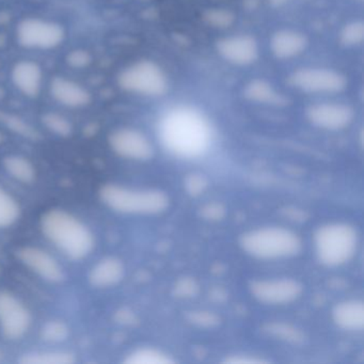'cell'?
Returning <instances> with one entry per match:
<instances>
[{"instance_id": "cell-6", "label": "cell", "mask_w": 364, "mask_h": 364, "mask_svg": "<svg viewBox=\"0 0 364 364\" xmlns=\"http://www.w3.org/2000/svg\"><path fill=\"white\" fill-rule=\"evenodd\" d=\"M119 82L125 90L149 97H161L168 88L163 70L151 61L132 65L121 74Z\"/></svg>"}, {"instance_id": "cell-29", "label": "cell", "mask_w": 364, "mask_h": 364, "mask_svg": "<svg viewBox=\"0 0 364 364\" xmlns=\"http://www.w3.org/2000/svg\"><path fill=\"white\" fill-rule=\"evenodd\" d=\"M205 180L200 176H191L186 182L187 189L193 195H198L205 188Z\"/></svg>"}, {"instance_id": "cell-33", "label": "cell", "mask_w": 364, "mask_h": 364, "mask_svg": "<svg viewBox=\"0 0 364 364\" xmlns=\"http://www.w3.org/2000/svg\"><path fill=\"white\" fill-rule=\"evenodd\" d=\"M1 359H3V353L0 351V361H1Z\"/></svg>"}, {"instance_id": "cell-14", "label": "cell", "mask_w": 364, "mask_h": 364, "mask_svg": "<svg viewBox=\"0 0 364 364\" xmlns=\"http://www.w3.org/2000/svg\"><path fill=\"white\" fill-rule=\"evenodd\" d=\"M18 257L27 267L50 282H60L63 272L59 264L46 251L35 247H24L18 251Z\"/></svg>"}, {"instance_id": "cell-15", "label": "cell", "mask_w": 364, "mask_h": 364, "mask_svg": "<svg viewBox=\"0 0 364 364\" xmlns=\"http://www.w3.org/2000/svg\"><path fill=\"white\" fill-rule=\"evenodd\" d=\"M12 80L21 92L27 97H37L41 89V68L33 61L18 63L12 72Z\"/></svg>"}, {"instance_id": "cell-34", "label": "cell", "mask_w": 364, "mask_h": 364, "mask_svg": "<svg viewBox=\"0 0 364 364\" xmlns=\"http://www.w3.org/2000/svg\"><path fill=\"white\" fill-rule=\"evenodd\" d=\"M3 141V136L0 135V142Z\"/></svg>"}, {"instance_id": "cell-9", "label": "cell", "mask_w": 364, "mask_h": 364, "mask_svg": "<svg viewBox=\"0 0 364 364\" xmlns=\"http://www.w3.org/2000/svg\"><path fill=\"white\" fill-rule=\"evenodd\" d=\"M31 314L22 302L8 291H0V326L7 338L24 336L31 325Z\"/></svg>"}, {"instance_id": "cell-3", "label": "cell", "mask_w": 364, "mask_h": 364, "mask_svg": "<svg viewBox=\"0 0 364 364\" xmlns=\"http://www.w3.org/2000/svg\"><path fill=\"white\" fill-rule=\"evenodd\" d=\"M242 246L249 255L259 259L291 257L300 250L299 238L282 228H266L245 234Z\"/></svg>"}, {"instance_id": "cell-8", "label": "cell", "mask_w": 364, "mask_h": 364, "mask_svg": "<svg viewBox=\"0 0 364 364\" xmlns=\"http://www.w3.org/2000/svg\"><path fill=\"white\" fill-rule=\"evenodd\" d=\"M65 33L56 23L46 22L39 18H29L21 23L18 29L20 43L28 48H56L63 42Z\"/></svg>"}, {"instance_id": "cell-27", "label": "cell", "mask_w": 364, "mask_h": 364, "mask_svg": "<svg viewBox=\"0 0 364 364\" xmlns=\"http://www.w3.org/2000/svg\"><path fill=\"white\" fill-rule=\"evenodd\" d=\"M44 124L48 129L56 133L57 135L69 136L72 132V127L69 121L63 117L56 114H48L44 116Z\"/></svg>"}, {"instance_id": "cell-10", "label": "cell", "mask_w": 364, "mask_h": 364, "mask_svg": "<svg viewBox=\"0 0 364 364\" xmlns=\"http://www.w3.org/2000/svg\"><path fill=\"white\" fill-rule=\"evenodd\" d=\"M306 116L313 124L321 129L338 131L350 124L353 110L344 104H316L309 108Z\"/></svg>"}, {"instance_id": "cell-16", "label": "cell", "mask_w": 364, "mask_h": 364, "mask_svg": "<svg viewBox=\"0 0 364 364\" xmlns=\"http://www.w3.org/2000/svg\"><path fill=\"white\" fill-rule=\"evenodd\" d=\"M52 95L59 103L68 107H82L91 101L90 93L84 87L65 78L54 80Z\"/></svg>"}, {"instance_id": "cell-23", "label": "cell", "mask_w": 364, "mask_h": 364, "mask_svg": "<svg viewBox=\"0 0 364 364\" xmlns=\"http://www.w3.org/2000/svg\"><path fill=\"white\" fill-rule=\"evenodd\" d=\"M20 215V208L16 200L0 188V228L12 225Z\"/></svg>"}, {"instance_id": "cell-11", "label": "cell", "mask_w": 364, "mask_h": 364, "mask_svg": "<svg viewBox=\"0 0 364 364\" xmlns=\"http://www.w3.org/2000/svg\"><path fill=\"white\" fill-rule=\"evenodd\" d=\"M112 149L121 156L127 159H149L153 149L146 136L135 129H119L110 136Z\"/></svg>"}, {"instance_id": "cell-4", "label": "cell", "mask_w": 364, "mask_h": 364, "mask_svg": "<svg viewBox=\"0 0 364 364\" xmlns=\"http://www.w3.org/2000/svg\"><path fill=\"white\" fill-rule=\"evenodd\" d=\"M101 197L110 208L125 214H157L168 205L167 197L161 191H133L116 185L103 187Z\"/></svg>"}, {"instance_id": "cell-25", "label": "cell", "mask_w": 364, "mask_h": 364, "mask_svg": "<svg viewBox=\"0 0 364 364\" xmlns=\"http://www.w3.org/2000/svg\"><path fill=\"white\" fill-rule=\"evenodd\" d=\"M364 39V25L353 22L346 25L341 33V42L346 46H359Z\"/></svg>"}, {"instance_id": "cell-1", "label": "cell", "mask_w": 364, "mask_h": 364, "mask_svg": "<svg viewBox=\"0 0 364 364\" xmlns=\"http://www.w3.org/2000/svg\"><path fill=\"white\" fill-rule=\"evenodd\" d=\"M159 135L170 152L187 159L203 154L212 140L208 121L189 108L168 112L159 125Z\"/></svg>"}, {"instance_id": "cell-30", "label": "cell", "mask_w": 364, "mask_h": 364, "mask_svg": "<svg viewBox=\"0 0 364 364\" xmlns=\"http://www.w3.org/2000/svg\"><path fill=\"white\" fill-rule=\"evenodd\" d=\"M70 63L74 67H84L90 63V57L85 52H75L70 56Z\"/></svg>"}, {"instance_id": "cell-22", "label": "cell", "mask_w": 364, "mask_h": 364, "mask_svg": "<svg viewBox=\"0 0 364 364\" xmlns=\"http://www.w3.org/2000/svg\"><path fill=\"white\" fill-rule=\"evenodd\" d=\"M7 171L23 183H31L35 180L36 171L33 164L24 157L10 156L4 161Z\"/></svg>"}, {"instance_id": "cell-18", "label": "cell", "mask_w": 364, "mask_h": 364, "mask_svg": "<svg viewBox=\"0 0 364 364\" xmlns=\"http://www.w3.org/2000/svg\"><path fill=\"white\" fill-rule=\"evenodd\" d=\"M124 274V267L116 257H107L97 264L89 274L93 287H108L117 284Z\"/></svg>"}, {"instance_id": "cell-12", "label": "cell", "mask_w": 364, "mask_h": 364, "mask_svg": "<svg viewBox=\"0 0 364 364\" xmlns=\"http://www.w3.org/2000/svg\"><path fill=\"white\" fill-rule=\"evenodd\" d=\"M255 298L266 304H285L296 299L301 294L302 287L294 280L257 281L251 285Z\"/></svg>"}, {"instance_id": "cell-26", "label": "cell", "mask_w": 364, "mask_h": 364, "mask_svg": "<svg viewBox=\"0 0 364 364\" xmlns=\"http://www.w3.org/2000/svg\"><path fill=\"white\" fill-rule=\"evenodd\" d=\"M42 338L48 342H63L69 336V329L65 323L61 321H50L46 323L42 329Z\"/></svg>"}, {"instance_id": "cell-2", "label": "cell", "mask_w": 364, "mask_h": 364, "mask_svg": "<svg viewBox=\"0 0 364 364\" xmlns=\"http://www.w3.org/2000/svg\"><path fill=\"white\" fill-rule=\"evenodd\" d=\"M46 237L65 255L73 259H84L95 246L88 228L65 210H50L42 218Z\"/></svg>"}, {"instance_id": "cell-21", "label": "cell", "mask_w": 364, "mask_h": 364, "mask_svg": "<svg viewBox=\"0 0 364 364\" xmlns=\"http://www.w3.org/2000/svg\"><path fill=\"white\" fill-rule=\"evenodd\" d=\"M18 361L23 364H72L75 355L65 351H37L26 353Z\"/></svg>"}, {"instance_id": "cell-31", "label": "cell", "mask_w": 364, "mask_h": 364, "mask_svg": "<svg viewBox=\"0 0 364 364\" xmlns=\"http://www.w3.org/2000/svg\"><path fill=\"white\" fill-rule=\"evenodd\" d=\"M197 289V287H195V284H193V282H191V281H183L178 287V289L180 291L181 294H183V291L186 289L185 295H189V294L193 293V289Z\"/></svg>"}, {"instance_id": "cell-19", "label": "cell", "mask_w": 364, "mask_h": 364, "mask_svg": "<svg viewBox=\"0 0 364 364\" xmlns=\"http://www.w3.org/2000/svg\"><path fill=\"white\" fill-rule=\"evenodd\" d=\"M333 318L344 329H361L364 323L363 304L355 300L342 302L334 309Z\"/></svg>"}, {"instance_id": "cell-13", "label": "cell", "mask_w": 364, "mask_h": 364, "mask_svg": "<svg viewBox=\"0 0 364 364\" xmlns=\"http://www.w3.org/2000/svg\"><path fill=\"white\" fill-rule=\"evenodd\" d=\"M219 55L228 63L236 65H248L259 56L257 41L249 36L227 38L217 43Z\"/></svg>"}, {"instance_id": "cell-7", "label": "cell", "mask_w": 364, "mask_h": 364, "mask_svg": "<svg viewBox=\"0 0 364 364\" xmlns=\"http://www.w3.org/2000/svg\"><path fill=\"white\" fill-rule=\"evenodd\" d=\"M289 84L308 93H338L346 88L347 80L334 70L306 68L291 74Z\"/></svg>"}, {"instance_id": "cell-24", "label": "cell", "mask_w": 364, "mask_h": 364, "mask_svg": "<svg viewBox=\"0 0 364 364\" xmlns=\"http://www.w3.org/2000/svg\"><path fill=\"white\" fill-rule=\"evenodd\" d=\"M125 362L131 364H168L172 363V360L161 351L144 348L129 355Z\"/></svg>"}, {"instance_id": "cell-5", "label": "cell", "mask_w": 364, "mask_h": 364, "mask_svg": "<svg viewBox=\"0 0 364 364\" xmlns=\"http://www.w3.org/2000/svg\"><path fill=\"white\" fill-rule=\"evenodd\" d=\"M317 255L325 265L338 266L353 257L357 245L355 230L342 223L328 225L315 236Z\"/></svg>"}, {"instance_id": "cell-20", "label": "cell", "mask_w": 364, "mask_h": 364, "mask_svg": "<svg viewBox=\"0 0 364 364\" xmlns=\"http://www.w3.org/2000/svg\"><path fill=\"white\" fill-rule=\"evenodd\" d=\"M245 95L251 101L267 105L281 106L287 103V97L277 92L274 87L265 80H255L249 82L245 89Z\"/></svg>"}, {"instance_id": "cell-32", "label": "cell", "mask_w": 364, "mask_h": 364, "mask_svg": "<svg viewBox=\"0 0 364 364\" xmlns=\"http://www.w3.org/2000/svg\"><path fill=\"white\" fill-rule=\"evenodd\" d=\"M270 1H272V4H274V5L281 6L287 4L289 0H270Z\"/></svg>"}, {"instance_id": "cell-17", "label": "cell", "mask_w": 364, "mask_h": 364, "mask_svg": "<svg viewBox=\"0 0 364 364\" xmlns=\"http://www.w3.org/2000/svg\"><path fill=\"white\" fill-rule=\"evenodd\" d=\"M308 40L302 33L294 31H280L274 33L270 42L272 53L280 59L298 56L306 50Z\"/></svg>"}, {"instance_id": "cell-28", "label": "cell", "mask_w": 364, "mask_h": 364, "mask_svg": "<svg viewBox=\"0 0 364 364\" xmlns=\"http://www.w3.org/2000/svg\"><path fill=\"white\" fill-rule=\"evenodd\" d=\"M205 20L208 24L213 25L219 28H225L233 23V16L230 12L223 11V10H213L208 12L205 16Z\"/></svg>"}]
</instances>
